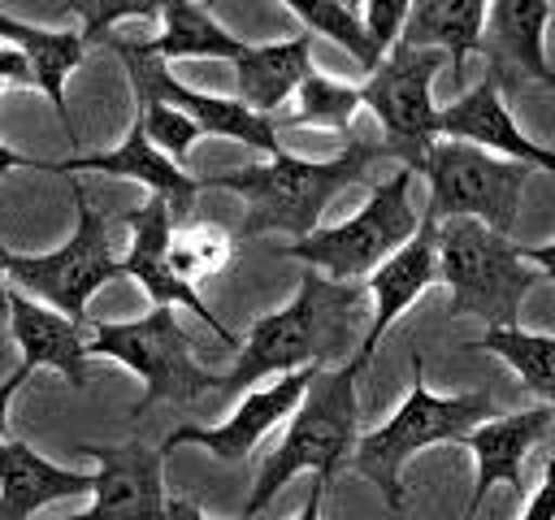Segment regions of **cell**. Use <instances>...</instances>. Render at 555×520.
Masks as SVG:
<instances>
[{
  "label": "cell",
  "mask_w": 555,
  "mask_h": 520,
  "mask_svg": "<svg viewBox=\"0 0 555 520\" xmlns=\"http://www.w3.org/2000/svg\"><path fill=\"white\" fill-rule=\"evenodd\" d=\"M13 82V87H35V74L26 65V56L13 48V43H0V87Z\"/></svg>",
  "instance_id": "836d02e7"
},
{
  "label": "cell",
  "mask_w": 555,
  "mask_h": 520,
  "mask_svg": "<svg viewBox=\"0 0 555 520\" xmlns=\"http://www.w3.org/2000/svg\"><path fill=\"white\" fill-rule=\"evenodd\" d=\"M438 134L455 139V143H473V147H486L494 156H507V160H520L529 169H546L555 173V152L533 143L507 113L503 95H499V78L486 74L477 87H468L464 95H455L442 113H438Z\"/></svg>",
  "instance_id": "9a60e30c"
},
{
  "label": "cell",
  "mask_w": 555,
  "mask_h": 520,
  "mask_svg": "<svg viewBox=\"0 0 555 520\" xmlns=\"http://www.w3.org/2000/svg\"><path fill=\"white\" fill-rule=\"evenodd\" d=\"M69 13L82 22L78 30L87 35V43H104L108 35H117V22L130 17H160V4H69Z\"/></svg>",
  "instance_id": "4dcf8cb0"
},
{
  "label": "cell",
  "mask_w": 555,
  "mask_h": 520,
  "mask_svg": "<svg viewBox=\"0 0 555 520\" xmlns=\"http://www.w3.org/2000/svg\"><path fill=\"white\" fill-rule=\"evenodd\" d=\"M356 377H360V364L347 360L338 368H321L304 394V403L295 407L282 442L264 455L260 472H256V485L243 503V520L260 516L278 490L299 477V472H317V477H334L347 455H356V442H360V399H356Z\"/></svg>",
  "instance_id": "3957f363"
},
{
  "label": "cell",
  "mask_w": 555,
  "mask_h": 520,
  "mask_svg": "<svg viewBox=\"0 0 555 520\" xmlns=\"http://www.w3.org/2000/svg\"><path fill=\"white\" fill-rule=\"evenodd\" d=\"M486 420H490V394L486 390L434 394L425 386V355L412 351V390L377 429L360 433L356 455H351L356 472L369 477L390 507H403V481H399L403 464L434 442H460L464 433H473Z\"/></svg>",
  "instance_id": "277c9868"
},
{
  "label": "cell",
  "mask_w": 555,
  "mask_h": 520,
  "mask_svg": "<svg viewBox=\"0 0 555 520\" xmlns=\"http://www.w3.org/2000/svg\"><path fill=\"white\" fill-rule=\"evenodd\" d=\"M139 121H143V130H147V139H152V147L156 152H165L173 165H182L186 160V152L195 147V139L204 134L182 108H173V104H147V108H139L134 113Z\"/></svg>",
  "instance_id": "f546056e"
},
{
  "label": "cell",
  "mask_w": 555,
  "mask_h": 520,
  "mask_svg": "<svg viewBox=\"0 0 555 520\" xmlns=\"http://www.w3.org/2000/svg\"><path fill=\"white\" fill-rule=\"evenodd\" d=\"M490 4L481 0H416L408 9V26L399 35V48L416 52H442L451 61V78L460 95L468 91V52H481V30H486Z\"/></svg>",
  "instance_id": "7402d4cb"
},
{
  "label": "cell",
  "mask_w": 555,
  "mask_h": 520,
  "mask_svg": "<svg viewBox=\"0 0 555 520\" xmlns=\"http://www.w3.org/2000/svg\"><path fill=\"white\" fill-rule=\"evenodd\" d=\"M286 9L304 22L308 35H325L334 39L364 74H373L386 56L373 43L369 26H364V4H338V0H286Z\"/></svg>",
  "instance_id": "4316f807"
},
{
  "label": "cell",
  "mask_w": 555,
  "mask_h": 520,
  "mask_svg": "<svg viewBox=\"0 0 555 520\" xmlns=\"http://www.w3.org/2000/svg\"><path fill=\"white\" fill-rule=\"evenodd\" d=\"M325 485H330L325 477H317V481H312V490H308V503L299 507V516H295V520H321V498H325Z\"/></svg>",
  "instance_id": "74e56055"
},
{
  "label": "cell",
  "mask_w": 555,
  "mask_h": 520,
  "mask_svg": "<svg viewBox=\"0 0 555 520\" xmlns=\"http://www.w3.org/2000/svg\"><path fill=\"white\" fill-rule=\"evenodd\" d=\"M408 9L412 4H403V0H373V4H364V26H369L373 43L382 48V56H390L399 48V35L408 26Z\"/></svg>",
  "instance_id": "1f68e13d"
},
{
  "label": "cell",
  "mask_w": 555,
  "mask_h": 520,
  "mask_svg": "<svg viewBox=\"0 0 555 520\" xmlns=\"http://www.w3.org/2000/svg\"><path fill=\"white\" fill-rule=\"evenodd\" d=\"M9 334H13L26 368H56L74 390L87 386L91 351H87L82 325H74L56 308H48V303L9 286Z\"/></svg>",
  "instance_id": "ffe728a7"
},
{
  "label": "cell",
  "mask_w": 555,
  "mask_h": 520,
  "mask_svg": "<svg viewBox=\"0 0 555 520\" xmlns=\"http://www.w3.org/2000/svg\"><path fill=\"white\" fill-rule=\"evenodd\" d=\"M69 195H74V208H78V221H74V234L69 243H61L56 251H39V256H17L9 251V286L56 308L61 316H69L74 325L87 321V303L91 295L121 277V256H113V243H108V217L91 204V195L82 191L78 178H69Z\"/></svg>",
  "instance_id": "ba28073f"
},
{
  "label": "cell",
  "mask_w": 555,
  "mask_h": 520,
  "mask_svg": "<svg viewBox=\"0 0 555 520\" xmlns=\"http://www.w3.org/2000/svg\"><path fill=\"white\" fill-rule=\"evenodd\" d=\"M551 22V4L546 0H499L486 13V30H481V52H486V74H494L499 82L507 78H525V82H546L555 87V69L542 52V35Z\"/></svg>",
  "instance_id": "d6986e66"
},
{
  "label": "cell",
  "mask_w": 555,
  "mask_h": 520,
  "mask_svg": "<svg viewBox=\"0 0 555 520\" xmlns=\"http://www.w3.org/2000/svg\"><path fill=\"white\" fill-rule=\"evenodd\" d=\"M386 156H390L386 143L347 134V143L325 160H308V156L282 152V156H273L264 165L204 173L199 191H234V195H243V204H247V217H243V230H238L243 238L282 230V234H291L299 243V238L317 234V221L330 208V199L338 191L364 182L369 169L377 160H386Z\"/></svg>",
  "instance_id": "7a4b0ae2"
},
{
  "label": "cell",
  "mask_w": 555,
  "mask_h": 520,
  "mask_svg": "<svg viewBox=\"0 0 555 520\" xmlns=\"http://www.w3.org/2000/svg\"><path fill=\"white\" fill-rule=\"evenodd\" d=\"M95 459V490L91 503L65 520H169L165 498V451H152L147 442H121V446H82Z\"/></svg>",
  "instance_id": "4fadbf2b"
},
{
  "label": "cell",
  "mask_w": 555,
  "mask_h": 520,
  "mask_svg": "<svg viewBox=\"0 0 555 520\" xmlns=\"http://www.w3.org/2000/svg\"><path fill=\"white\" fill-rule=\"evenodd\" d=\"M421 173L429 178L425 212L434 221L473 217V221L490 225L494 234H512L516 208H520V195H525V178L533 169L520 165V160L494 156L486 147H473V143L438 139L429 147Z\"/></svg>",
  "instance_id": "9c48e42d"
},
{
  "label": "cell",
  "mask_w": 555,
  "mask_h": 520,
  "mask_svg": "<svg viewBox=\"0 0 555 520\" xmlns=\"http://www.w3.org/2000/svg\"><path fill=\"white\" fill-rule=\"evenodd\" d=\"M4 269H9V247L0 243V312L9 316V273Z\"/></svg>",
  "instance_id": "ab89813d"
},
{
  "label": "cell",
  "mask_w": 555,
  "mask_h": 520,
  "mask_svg": "<svg viewBox=\"0 0 555 520\" xmlns=\"http://www.w3.org/2000/svg\"><path fill=\"white\" fill-rule=\"evenodd\" d=\"M26 377H30V368H26V364H17V368L0 381V442H4V433H9V403H13V394L26 386Z\"/></svg>",
  "instance_id": "e575fe53"
},
{
  "label": "cell",
  "mask_w": 555,
  "mask_h": 520,
  "mask_svg": "<svg viewBox=\"0 0 555 520\" xmlns=\"http://www.w3.org/2000/svg\"><path fill=\"white\" fill-rule=\"evenodd\" d=\"M468 347L507 360V368L520 377V386L555 412V338L551 334H529V329L512 325V329H486Z\"/></svg>",
  "instance_id": "484cf974"
},
{
  "label": "cell",
  "mask_w": 555,
  "mask_h": 520,
  "mask_svg": "<svg viewBox=\"0 0 555 520\" xmlns=\"http://www.w3.org/2000/svg\"><path fill=\"white\" fill-rule=\"evenodd\" d=\"M460 520H477V511H464V516H460Z\"/></svg>",
  "instance_id": "60d3db41"
},
{
  "label": "cell",
  "mask_w": 555,
  "mask_h": 520,
  "mask_svg": "<svg viewBox=\"0 0 555 520\" xmlns=\"http://www.w3.org/2000/svg\"><path fill=\"white\" fill-rule=\"evenodd\" d=\"M364 282H330L325 273L308 269L299 277V290L286 308L264 312L251 321L238 360L230 373H221V394H238L251 381L286 377L299 368H338L356 351V321L364 312Z\"/></svg>",
  "instance_id": "6da1fadb"
},
{
  "label": "cell",
  "mask_w": 555,
  "mask_h": 520,
  "mask_svg": "<svg viewBox=\"0 0 555 520\" xmlns=\"http://www.w3.org/2000/svg\"><path fill=\"white\" fill-rule=\"evenodd\" d=\"M52 173H108V178H134L143 182L152 195H160L178 221H186L195 195H199V178L186 173L182 165H173L165 152L152 147L143 121L134 117L126 139L113 152H87V156H69V160H52Z\"/></svg>",
  "instance_id": "e0dca14e"
},
{
  "label": "cell",
  "mask_w": 555,
  "mask_h": 520,
  "mask_svg": "<svg viewBox=\"0 0 555 520\" xmlns=\"http://www.w3.org/2000/svg\"><path fill=\"white\" fill-rule=\"evenodd\" d=\"M434 282H442V273H438V221H434L429 212H421L416 238H412L408 247H399V251L364 282V286L373 290V321H369V329H364V338H360V347H356V355H351L360 368L373 360L382 334L399 321V312L412 308Z\"/></svg>",
  "instance_id": "2e32d148"
},
{
  "label": "cell",
  "mask_w": 555,
  "mask_h": 520,
  "mask_svg": "<svg viewBox=\"0 0 555 520\" xmlns=\"http://www.w3.org/2000/svg\"><path fill=\"white\" fill-rule=\"evenodd\" d=\"M169 520H208L204 511H199V503H191V498H169ZM243 520V516H238Z\"/></svg>",
  "instance_id": "f35d334b"
},
{
  "label": "cell",
  "mask_w": 555,
  "mask_h": 520,
  "mask_svg": "<svg viewBox=\"0 0 555 520\" xmlns=\"http://www.w3.org/2000/svg\"><path fill=\"white\" fill-rule=\"evenodd\" d=\"M117 221L130 230V251L121 256V277H134V282L147 290L152 308H186V312H195L225 347H243V342L217 321V312L199 299V290L186 286V282L173 273V260H169V238H173V225H178L173 208H169L160 195H147V204L126 208Z\"/></svg>",
  "instance_id": "7c38bea8"
},
{
  "label": "cell",
  "mask_w": 555,
  "mask_h": 520,
  "mask_svg": "<svg viewBox=\"0 0 555 520\" xmlns=\"http://www.w3.org/2000/svg\"><path fill=\"white\" fill-rule=\"evenodd\" d=\"M91 490H95V472L61 468L17 438L0 442V520H30L39 507Z\"/></svg>",
  "instance_id": "44dd1931"
},
{
  "label": "cell",
  "mask_w": 555,
  "mask_h": 520,
  "mask_svg": "<svg viewBox=\"0 0 555 520\" xmlns=\"http://www.w3.org/2000/svg\"><path fill=\"white\" fill-rule=\"evenodd\" d=\"M317 373H321V368H299V373H286V377H278V381H269V386H260V390H247L243 403H238L221 425H178V429L160 442V451H173V446H204V451H212L221 464H243V459L256 451V442H260L278 420H291V416H295V407L304 403V394H308V386H312Z\"/></svg>",
  "instance_id": "5bb4252c"
},
{
  "label": "cell",
  "mask_w": 555,
  "mask_h": 520,
  "mask_svg": "<svg viewBox=\"0 0 555 520\" xmlns=\"http://www.w3.org/2000/svg\"><path fill=\"white\" fill-rule=\"evenodd\" d=\"M0 43H13L26 56V65L35 74V87L52 100V113H56L65 139H74V121H69V108H65V78L87 56V35L82 30L30 26V22H22L13 13H0Z\"/></svg>",
  "instance_id": "cb8c5ba5"
},
{
  "label": "cell",
  "mask_w": 555,
  "mask_h": 520,
  "mask_svg": "<svg viewBox=\"0 0 555 520\" xmlns=\"http://www.w3.org/2000/svg\"><path fill=\"white\" fill-rule=\"evenodd\" d=\"M412 169H395L386 182L369 191V199L338 225H325L299 243H286L282 256L304 260L330 282H369L399 247H408L421 230V212L412 208Z\"/></svg>",
  "instance_id": "8992f818"
},
{
  "label": "cell",
  "mask_w": 555,
  "mask_h": 520,
  "mask_svg": "<svg viewBox=\"0 0 555 520\" xmlns=\"http://www.w3.org/2000/svg\"><path fill=\"white\" fill-rule=\"evenodd\" d=\"M169 260H173V273L186 286H195L204 277H217L234 260V238L212 221H178L169 238Z\"/></svg>",
  "instance_id": "f1b7e54d"
},
{
  "label": "cell",
  "mask_w": 555,
  "mask_h": 520,
  "mask_svg": "<svg viewBox=\"0 0 555 520\" xmlns=\"http://www.w3.org/2000/svg\"><path fill=\"white\" fill-rule=\"evenodd\" d=\"M156 56L165 61H238L247 43L230 35L204 4L169 0L160 4V35H152Z\"/></svg>",
  "instance_id": "d4e9b609"
},
{
  "label": "cell",
  "mask_w": 555,
  "mask_h": 520,
  "mask_svg": "<svg viewBox=\"0 0 555 520\" xmlns=\"http://www.w3.org/2000/svg\"><path fill=\"white\" fill-rule=\"evenodd\" d=\"M13 169H52V160H35V156H22V152L0 143V178L13 173Z\"/></svg>",
  "instance_id": "8d00e7d4"
},
{
  "label": "cell",
  "mask_w": 555,
  "mask_h": 520,
  "mask_svg": "<svg viewBox=\"0 0 555 520\" xmlns=\"http://www.w3.org/2000/svg\"><path fill=\"white\" fill-rule=\"evenodd\" d=\"M117 61L126 65V78H130V91H134V104L147 108V104H173L182 108L204 134H217V139H238L256 152H264L269 160L282 156V130H278V117H264L256 108H247L243 100H225V95H208V91H195L186 82H178L169 74V61L156 56L152 39H130V35H108L104 39Z\"/></svg>",
  "instance_id": "30bf717a"
},
{
  "label": "cell",
  "mask_w": 555,
  "mask_h": 520,
  "mask_svg": "<svg viewBox=\"0 0 555 520\" xmlns=\"http://www.w3.org/2000/svg\"><path fill=\"white\" fill-rule=\"evenodd\" d=\"M87 351L126 364L143 381V394L130 407V416H143L152 403L165 399L191 403L208 390H221V377L195 360L191 338L178 325L173 308H152L134 321H95L87 329Z\"/></svg>",
  "instance_id": "52a82bcc"
},
{
  "label": "cell",
  "mask_w": 555,
  "mask_h": 520,
  "mask_svg": "<svg viewBox=\"0 0 555 520\" xmlns=\"http://www.w3.org/2000/svg\"><path fill=\"white\" fill-rule=\"evenodd\" d=\"M438 273L451 290V316H477L486 329H512L538 282L520 243L473 217L438 221Z\"/></svg>",
  "instance_id": "5b68a950"
},
{
  "label": "cell",
  "mask_w": 555,
  "mask_h": 520,
  "mask_svg": "<svg viewBox=\"0 0 555 520\" xmlns=\"http://www.w3.org/2000/svg\"><path fill=\"white\" fill-rule=\"evenodd\" d=\"M520 520H555V455L546 459V472H542V485L533 490V498L525 503Z\"/></svg>",
  "instance_id": "d6a6232c"
},
{
  "label": "cell",
  "mask_w": 555,
  "mask_h": 520,
  "mask_svg": "<svg viewBox=\"0 0 555 520\" xmlns=\"http://www.w3.org/2000/svg\"><path fill=\"white\" fill-rule=\"evenodd\" d=\"M364 104L360 87L343 82V78H325V74H308V82L295 91V108L278 117V130H295V126H312V130H338L351 134V117Z\"/></svg>",
  "instance_id": "83f0119b"
},
{
  "label": "cell",
  "mask_w": 555,
  "mask_h": 520,
  "mask_svg": "<svg viewBox=\"0 0 555 520\" xmlns=\"http://www.w3.org/2000/svg\"><path fill=\"white\" fill-rule=\"evenodd\" d=\"M551 407L538 403V407H525V412H512V416H490L486 425H477L473 433L460 438L464 451H473L477 459V481H473V498L464 511H481L486 494L507 481L512 494H520L525 485V455L533 451V442L546 438L551 429Z\"/></svg>",
  "instance_id": "ac0fdd59"
},
{
  "label": "cell",
  "mask_w": 555,
  "mask_h": 520,
  "mask_svg": "<svg viewBox=\"0 0 555 520\" xmlns=\"http://www.w3.org/2000/svg\"><path fill=\"white\" fill-rule=\"evenodd\" d=\"M312 74V35L299 30L278 43H247V52L234 61V87L238 100L264 117H282V104L308 82Z\"/></svg>",
  "instance_id": "603a6c76"
},
{
  "label": "cell",
  "mask_w": 555,
  "mask_h": 520,
  "mask_svg": "<svg viewBox=\"0 0 555 520\" xmlns=\"http://www.w3.org/2000/svg\"><path fill=\"white\" fill-rule=\"evenodd\" d=\"M442 52H416V48H395L364 82L360 95L382 121V143L386 152L421 173L429 147L438 143V113L434 108V78L442 69Z\"/></svg>",
  "instance_id": "8fae6325"
},
{
  "label": "cell",
  "mask_w": 555,
  "mask_h": 520,
  "mask_svg": "<svg viewBox=\"0 0 555 520\" xmlns=\"http://www.w3.org/2000/svg\"><path fill=\"white\" fill-rule=\"evenodd\" d=\"M520 256H525V264L542 269V277H551V282H555V238H551V243H542V247H520Z\"/></svg>",
  "instance_id": "d590c367"
}]
</instances>
